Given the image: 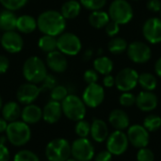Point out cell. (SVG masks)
I'll return each instance as SVG.
<instances>
[{"mask_svg":"<svg viewBox=\"0 0 161 161\" xmlns=\"http://www.w3.org/2000/svg\"><path fill=\"white\" fill-rule=\"evenodd\" d=\"M22 73L26 82L37 85L41 84L48 74L45 62L37 56H31L25 60Z\"/></svg>","mask_w":161,"mask_h":161,"instance_id":"2","label":"cell"},{"mask_svg":"<svg viewBox=\"0 0 161 161\" xmlns=\"http://www.w3.org/2000/svg\"><path fill=\"white\" fill-rule=\"evenodd\" d=\"M139 84L143 91L153 92L158 86V79L151 73H142L139 75Z\"/></svg>","mask_w":161,"mask_h":161,"instance_id":"29","label":"cell"},{"mask_svg":"<svg viewBox=\"0 0 161 161\" xmlns=\"http://www.w3.org/2000/svg\"><path fill=\"white\" fill-rule=\"evenodd\" d=\"M114 63L107 56H99L93 60V69L99 74L103 75H110L113 71Z\"/></svg>","mask_w":161,"mask_h":161,"instance_id":"28","label":"cell"},{"mask_svg":"<svg viewBox=\"0 0 161 161\" xmlns=\"http://www.w3.org/2000/svg\"><path fill=\"white\" fill-rule=\"evenodd\" d=\"M9 68V59L4 55H0V75H4Z\"/></svg>","mask_w":161,"mask_h":161,"instance_id":"44","label":"cell"},{"mask_svg":"<svg viewBox=\"0 0 161 161\" xmlns=\"http://www.w3.org/2000/svg\"><path fill=\"white\" fill-rule=\"evenodd\" d=\"M81 98L85 103L86 107L91 108H95L104 102L105 90L98 83L89 84L83 91Z\"/></svg>","mask_w":161,"mask_h":161,"instance_id":"12","label":"cell"},{"mask_svg":"<svg viewBox=\"0 0 161 161\" xmlns=\"http://www.w3.org/2000/svg\"><path fill=\"white\" fill-rule=\"evenodd\" d=\"M62 115L63 113L60 102L50 100L42 108V120L49 125L57 124L61 119Z\"/></svg>","mask_w":161,"mask_h":161,"instance_id":"18","label":"cell"},{"mask_svg":"<svg viewBox=\"0 0 161 161\" xmlns=\"http://www.w3.org/2000/svg\"><path fill=\"white\" fill-rule=\"evenodd\" d=\"M42 91L40 86L33 83H24L20 85L16 92V99L19 104L26 106L29 104H33L38 97L40 96Z\"/></svg>","mask_w":161,"mask_h":161,"instance_id":"13","label":"cell"},{"mask_svg":"<svg viewBox=\"0 0 161 161\" xmlns=\"http://www.w3.org/2000/svg\"><path fill=\"white\" fill-rule=\"evenodd\" d=\"M132 1H138V0H132Z\"/></svg>","mask_w":161,"mask_h":161,"instance_id":"55","label":"cell"},{"mask_svg":"<svg viewBox=\"0 0 161 161\" xmlns=\"http://www.w3.org/2000/svg\"><path fill=\"white\" fill-rule=\"evenodd\" d=\"M126 135L129 143H131L135 148L141 149L147 147L149 144V132L143 125H133L129 126Z\"/></svg>","mask_w":161,"mask_h":161,"instance_id":"16","label":"cell"},{"mask_svg":"<svg viewBox=\"0 0 161 161\" xmlns=\"http://www.w3.org/2000/svg\"><path fill=\"white\" fill-rule=\"evenodd\" d=\"M138 108L144 112H150L157 108L158 98L153 92L142 91L136 96V104Z\"/></svg>","mask_w":161,"mask_h":161,"instance_id":"19","label":"cell"},{"mask_svg":"<svg viewBox=\"0 0 161 161\" xmlns=\"http://www.w3.org/2000/svg\"><path fill=\"white\" fill-rule=\"evenodd\" d=\"M57 49L66 57H74L80 53L82 49L81 40L72 32H63L57 37Z\"/></svg>","mask_w":161,"mask_h":161,"instance_id":"7","label":"cell"},{"mask_svg":"<svg viewBox=\"0 0 161 161\" xmlns=\"http://www.w3.org/2000/svg\"><path fill=\"white\" fill-rule=\"evenodd\" d=\"M128 46L127 42L122 38V37H113L109 40L108 43V51L113 54V55H121L123 54L125 51H126Z\"/></svg>","mask_w":161,"mask_h":161,"instance_id":"30","label":"cell"},{"mask_svg":"<svg viewBox=\"0 0 161 161\" xmlns=\"http://www.w3.org/2000/svg\"><path fill=\"white\" fill-rule=\"evenodd\" d=\"M143 126L148 132H155L161 127V117L151 114L143 120Z\"/></svg>","mask_w":161,"mask_h":161,"instance_id":"32","label":"cell"},{"mask_svg":"<svg viewBox=\"0 0 161 161\" xmlns=\"http://www.w3.org/2000/svg\"><path fill=\"white\" fill-rule=\"evenodd\" d=\"M5 135L11 145L15 147H22L29 142L32 132L29 125L25 124L22 120H17L8 123Z\"/></svg>","mask_w":161,"mask_h":161,"instance_id":"3","label":"cell"},{"mask_svg":"<svg viewBox=\"0 0 161 161\" xmlns=\"http://www.w3.org/2000/svg\"><path fill=\"white\" fill-rule=\"evenodd\" d=\"M120 25L113 22V21H109L108 23V25L105 26V31L107 33V35L110 38H113V37H116L119 32H120Z\"/></svg>","mask_w":161,"mask_h":161,"instance_id":"42","label":"cell"},{"mask_svg":"<svg viewBox=\"0 0 161 161\" xmlns=\"http://www.w3.org/2000/svg\"><path fill=\"white\" fill-rule=\"evenodd\" d=\"M60 104L63 115L70 121L78 122L85 118L87 107L79 96L69 93Z\"/></svg>","mask_w":161,"mask_h":161,"instance_id":"4","label":"cell"},{"mask_svg":"<svg viewBox=\"0 0 161 161\" xmlns=\"http://www.w3.org/2000/svg\"><path fill=\"white\" fill-rule=\"evenodd\" d=\"M137 160L138 161H155V154L154 152L147 148L143 147L139 149L137 153Z\"/></svg>","mask_w":161,"mask_h":161,"instance_id":"40","label":"cell"},{"mask_svg":"<svg viewBox=\"0 0 161 161\" xmlns=\"http://www.w3.org/2000/svg\"><path fill=\"white\" fill-rule=\"evenodd\" d=\"M57 83V78L53 75L47 74L44 79L41 82L40 89L42 92H50L53 88H55L58 85Z\"/></svg>","mask_w":161,"mask_h":161,"instance_id":"38","label":"cell"},{"mask_svg":"<svg viewBox=\"0 0 161 161\" xmlns=\"http://www.w3.org/2000/svg\"><path fill=\"white\" fill-rule=\"evenodd\" d=\"M127 135L121 130H115L107 139V150L112 156H121L128 148Z\"/></svg>","mask_w":161,"mask_h":161,"instance_id":"11","label":"cell"},{"mask_svg":"<svg viewBox=\"0 0 161 161\" xmlns=\"http://www.w3.org/2000/svg\"><path fill=\"white\" fill-rule=\"evenodd\" d=\"M8 125V123L4 118L1 116V117H0V135H1V134L6 133V130H7Z\"/></svg>","mask_w":161,"mask_h":161,"instance_id":"49","label":"cell"},{"mask_svg":"<svg viewBox=\"0 0 161 161\" xmlns=\"http://www.w3.org/2000/svg\"><path fill=\"white\" fill-rule=\"evenodd\" d=\"M75 132L78 138H88L91 133V124L84 119L76 122L75 126Z\"/></svg>","mask_w":161,"mask_h":161,"instance_id":"34","label":"cell"},{"mask_svg":"<svg viewBox=\"0 0 161 161\" xmlns=\"http://www.w3.org/2000/svg\"><path fill=\"white\" fill-rule=\"evenodd\" d=\"M2 107H3V100H2V97H1V95H0V111H1V109H2Z\"/></svg>","mask_w":161,"mask_h":161,"instance_id":"51","label":"cell"},{"mask_svg":"<svg viewBox=\"0 0 161 161\" xmlns=\"http://www.w3.org/2000/svg\"><path fill=\"white\" fill-rule=\"evenodd\" d=\"M37 27L43 35L58 37L65 31L66 19L60 11L55 9L44 10L37 18Z\"/></svg>","mask_w":161,"mask_h":161,"instance_id":"1","label":"cell"},{"mask_svg":"<svg viewBox=\"0 0 161 161\" xmlns=\"http://www.w3.org/2000/svg\"><path fill=\"white\" fill-rule=\"evenodd\" d=\"M38 47L41 51L44 53H50L52 51L57 50V37L49 36V35H42L38 40Z\"/></svg>","mask_w":161,"mask_h":161,"instance_id":"31","label":"cell"},{"mask_svg":"<svg viewBox=\"0 0 161 161\" xmlns=\"http://www.w3.org/2000/svg\"><path fill=\"white\" fill-rule=\"evenodd\" d=\"M108 0H79L81 6L89 10H99L107 5Z\"/></svg>","mask_w":161,"mask_h":161,"instance_id":"37","label":"cell"},{"mask_svg":"<svg viewBox=\"0 0 161 161\" xmlns=\"http://www.w3.org/2000/svg\"><path fill=\"white\" fill-rule=\"evenodd\" d=\"M94 155V146L88 138H77L71 144V157L75 160L91 161Z\"/></svg>","mask_w":161,"mask_h":161,"instance_id":"8","label":"cell"},{"mask_svg":"<svg viewBox=\"0 0 161 161\" xmlns=\"http://www.w3.org/2000/svg\"><path fill=\"white\" fill-rule=\"evenodd\" d=\"M159 12H160V19H161V10H160V11H159Z\"/></svg>","mask_w":161,"mask_h":161,"instance_id":"53","label":"cell"},{"mask_svg":"<svg viewBox=\"0 0 161 161\" xmlns=\"http://www.w3.org/2000/svg\"><path fill=\"white\" fill-rule=\"evenodd\" d=\"M17 16L14 11L3 9L0 11V30L3 32L16 29Z\"/></svg>","mask_w":161,"mask_h":161,"instance_id":"26","label":"cell"},{"mask_svg":"<svg viewBox=\"0 0 161 161\" xmlns=\"http://www.w3.org/2000/svg\"><path fill=\"white\" fill-rule=\"evenodd\" d=\"M119 102L123 107L129 108L136 104V96L130 92H125L121 94Z\"/></svg>","mask_w":161,"mask_h":161,"instance_id":"39","label":"cell"},{"mask_svg":"<svg viewBox=\"0 0 161 161\" xmlns=\"http://www.w3.org/2000/svg\"><path fill=\"white\" fill-rule=\"evenodd\" d=\"M93 54H94V51L92 49H91V48L86 49L83 52V54H82V59H83V61L87 62V61L91 60L92 58V57H93Z\"/></svg>","mask_w":161,"mask_h":161,"instance_id":"48","label":"cell"},{"mask_svg":"<svg viewBox=\"0 0 161 161\" xmlns=\"http://www.w3.org/2000/svg\"><path fill=\"white\" fill-rule=\"evenodd\" d=\"M0 43L3 49L10 54H17L24 48V40L21 34L15 30L4 32Z\"/></svg>","mask_w":161,"mask_h":161,"instance_id":"14","label":"cell"},{"mask_svg":"<svg viewBox=\"0 0 161 161\" xmlns=\"http://www.w3.org/2000/svg\"><path fill=\"white\" fill-rule=\"evenodd\" d=\"M112 160V155L108 151H102L100 153H98L95 158L94 161H111Z\"/></svg>","mask_w":161,"mask_h":161,"instance_id":"46","label":"cell"},{"mask_svg":"<svg viewBox=\"0 0 161 161\" xmlns=\"http://www.w3.org/2000/svg\"><path fill=\"white\" fill-rule=\"evenodd\" d=\"M13 161H41L40 158L32 151L27 149H23L18 151L14 158Z\"/></svg>","mask_w":161,"mask_h":161,"instance_id":"35","label":"cell"},{"mask_svg":"<svg viewBox=\"0 0 161 161\" xmlns=\"http://www.w3.org/2000/svg\"><path fill=\"white\" fill-rule=\"evenodd\" d=\"M66 161H77V160H75V158H73L71 157L70 158H68V159H67V160H66Z\"/></svg>","mask_w":161,"mask_h":161,"instance_id":"52","label":"cell"},{"mask_svg":"<svg viewBox=\"0 0 161 161\" xmlns=\"http://www.w3.org/2000/svg\"><path fill=\"white\" fill-rule=\"evenodd\" d=\"M37 19L29 14H23L17 17L16 30L19 33L30 34L37 29Z\"/></svg>","mask_w":161,"mask_h":161,"instance_id":"23","label":"cell"},{"mask_svg":"<svg viewBox=\"0 0 161 161\" xmlns=\"http://www.w3.org/2000/svg\"><path fill=\"white\" fill-rule=\"evenodd\" d=\"M108 122L112 127H114L116 130L121 131H124L125 129L129 127L130 125V120L127 113L125 110L119 108H115L109 113Z\"/></svg>","mask_w":161,"mask_h":161,"instance_id":"21","label":"cell"},{"mask_svg":"<svg viewBox=\"0 0 161 161\" xmlns=\"http://www.w3.org/2000/svg\"><path fill=\"white\" fill-rule=\"evenodd\" d=\"M111 21L122 25L128 24L134 16L133 8L127 0H113L108 11Z\"/></svg>","mask_w":161,"mask_h":161,"instance_id":"6","label":"cell"},{"mask_svg":"<svg viewBox=\"0 0 161 161\" xmlns=\"http://www.w3.org/2000/svg\"><path fill=\"white\" fill-rule=\"evenodd\" d=\"M88 20L92 27L96 29H101L108 25V23L110 21V18L107 11L103 9H99V10L92 11L91 14L89 15Z\"/></svg>","mask_w":161,"mask_h":161,"instance_id":"27","label":"cell"},{"mask_svg":"<svg viewBox=\"0 0 161 161\" xmlns=\"http://www.w3.org/2000/svg\"><path fill=\"white\" fill-rule=\"evenodd\" d=\"M0 42H1V36H0Z\"/></svg>","mask_w":161,"mask_h":161,"instance_id":"54","label":"cell"},{"mask_svg":"<svg viewBox=\"0 0 161 161\" xmlns=\"http://www.w3.org/2000/svg\"><path fill=\"white\" fill-rule=\"evenodd\" d=\"M83 79L87 83V85L97 83V81L99 79V74L94 69H88L84 72Z\"/></svg>","mask_w":161,"mask_h":161,"instance_id":"41","label":"cell"},{"mask_svg":"<svg viewBox=\"0 0 161 161\" xmlns=\"http://www.w3.org/2000/svg\"><path fill=\"white\" fill-rule=\"evenodd\" d=\"M45 64L52 72L57 74L64 73L68 68V60L64 54L58 49L47 53L45 58Z\"/></svg>","mask_w":161,"mask_h":161,"instance_id":"17","label":"cell"},{"mask_svg":"<svg viewBox=\"0 0 161 161\" xmlns=\"http://www.w3.org/2000/svg\"><path fill=\"white\" fill-rule=\"evenodd\" d=\"M82 6L77 0H67L65 1L61 8L60 13L66 20H72L76 18L81 12Z\"/></svg>","mask_w":161,"mask_h":161,"instance_id":"25","label":"cell"},{"mask_svg":"<svg viewBox=\"0 0 161 161\" xmlns=\"http://www.w3.org/2000/svg\"><path fill=\"white\" fill-rule=\"evenodd\" d=\"M48 161H66L71 158V143L64 138L51 140L45 147Z\"/></svg>","mask_w":161,"mask_h":161,"instance_id":"5","label":"cell"},{"mask_svg":"<svg viewBox=\"0 0 161 161\" xmlns=\"http://www.w3.org/2000/svg\"><path fill=\"white\" fill-rule=\"evenodd\" d=\"M142 35L151 44L161 42V19L152 17L147 19L142 25Z\"/></svg>","mask_w":161,"mask_h":161,"instance_id":"15","label":"cell"},{"mask_svg":"<svg viewBox=\"0 0 161 161\" xmlns=\"http://www.w3.org/2000/svg\"><path fill=\"white\" fill-rule=\"evenodd\" d=\"M92 139L96 142H104L107 141L109 133L108 125L101 119H95L91 124V133Z\"/></svg>","mask_w":161,"mask_h":161,"instance_id":"22","label":"cell"},{"mask_svg":"<svg viewBox=\"0 0 161 161\" xmlns=\"http://www.w3.org/2000/svg\"><path fill=\"white\" fill-rule=\"evenodd\" d=\"M69 94V90L67 87L63 85H57L55 88H53L50 91V98L51 100L57 101V102H62L66 96Z\"/></svg>","mask_w":161,"mask_h":161,"instance_id":"33","label":"cell"},{"mask_svg":"<svg viewBox=\"0 0 161 161\" xmlns=\"http://www.w3.org/2000/svg\"><path fill=\"white\" fill-rule=\"evenodd\" d=\"M128 58L136 64H144L152 58V49L144 42L134 41L130 42L126 49Z\"/></svg>","mask_w":161,"mask_h":161,"instance_id":"9","label":"cell"},{"mask_svg":"<svg viewBox=\"0 0 161 161\" xmlns=\"http://www.w3.org/2000/svg\"><path fill=\"white\" fill-rule=\"evenodd\" d=\"M10 153L6 144L0 143V161H9Z\"/></svg>","mask_w":161,"mask_h":161,"instance_id":"45","label":"cell"},{"mask_svg":"<svg viewBox=\"0 0 161 161\" xmlns=\"http://www.w3.org/2000/svg\"><path fill=\"white\" fill-rule=\"evenodd\" d=\"M139 84V73L130 67H126L119 71L115 76V86L122 92H130Z\"/></svg>","mask_w":161,"mask_h":161,"instance_id":"10","label":"cell"},{"mask_svg":"<svg viewBox=\"0 0 161 161\" xmlns=\"http://www.w3.org/2000/svg\"><path fill=\"white\" fill-rule=\"evenodd\" d=\"M146 8L152 12H159L161 10L160 0H147Z\"/></svg>","mask_w":161,"mask_h":161,"instance_id":"43","label":"cell"},{"mask_svg":"<svg viewBox=\"0 0 161 161\" xmlns=\"http://www.w3.org/2000/svg\"><path fill=\"white\" fill-rule=\"evenodd\" d=\"M21 112H22V108L19 103L15 101H9L4 104L1 109L2 117L8 123H11L19 120V118H21Z\"/></svg>","mask_w":161,"mask_h":161,"instance_id":"24","label":"cell"},{"mask_svg":"<svg viewBox=\"0 0 161 161\" xmlns=\"http://www.w3.org/2000/svg\"><path fill=\"white\" fill-rule=\"evenodd\" d=\"M42 119V108L35 104H29L24 107L21 112V120L31 125L38 124Z\"/></svg>","mask_w":161,"mask_h":161,"instance_id":"20","label":"cell"},{"mask_svg":"<svg viewBox=\"0 0 161 161\" xmlns=\"http://www.w3.org/2000/svg\"><path fill=\"white\" fill-rule=\"evenodd\" d=\"M155 73L158 77H161V57L157 59L155 63Z\"/></svg>","mask_w":161,"mask_h":161,"instance_id":"50","label":"cell"},{"mask_svg":"<svg viewBox=\"0 0 161 161\" xmlns=\"http://www.w3.org/2000/svg\"><path fill=\"white\" fill-rule=\"evenodd\" d=\"M103 85L106 88H112L115 86V77L111 75H107L103 78Z\"/></svg>","mask_w":161,"mask_h":161,"instance_id":"47","label":"cell"},{"mask_svg":"<svg viewBox=\"0 0 161 161\" xmlns=\"http://www.w3.org/2000/svg\"><path fill=\"white\" fill-rule=\"evenodd\" d=\"M28 0H0V4L5 9L16 11L24 8L27 4Z\"/></svg>","mask_w":161,"mask_h":161,"instance_id":"36","label":"cell"}]
</instances>
